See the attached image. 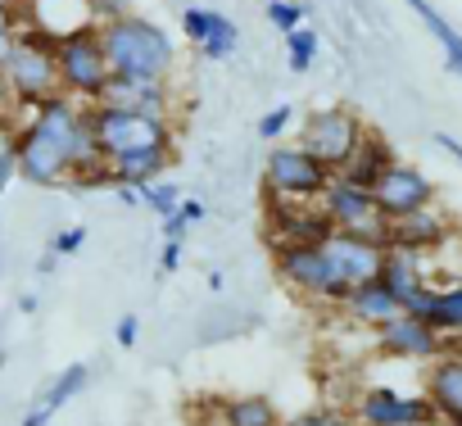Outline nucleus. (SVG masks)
Here are the masks:
<instances>
[{"mask_svg": "<svg viewBox=\"0 0 462 426\" xmlns=\"http://www.w3.org/2000/svg\"><path fill=\"white\" fill-rule=\"evenodd\" d=\"M14 159H19V177L37 186H60L69 177L114 181L91 132V109L73 105V96H51L46 105L32 109V123L14 136Z\"/></svg>", "mask_w": 462, "mask_h": 426, "instance_id": "nucleus-1", "label": "nucleus"}, {"mask_svg": "<svg viewBox=\"0 0 462 426\" xmlns=\"http://www.w3.org/2000/svg\"><path fill=\"white\" fill-rule=\"evenodd\" d=\"M96 32H100V46H105L114 78H141V82H168L172 78L177 46L159 23L123 14V19L96 23Z\"/></svg>", "mask_w": 462, "mask_h": 426, "instance_id": "nucleus-2", "label": "nucleus"}, {"mask_svg": "<svg viewBox=\"0 0 462 426\" xmlns=\"http://www.w3.org/2000/svg\"><path fill=\"white\" fill-rule=\"evenodd\" d=\"M0 82H5V91L19 100V105H46L51 96H64L60 87V60H55V42L37 28H19V46L5 64V73H0Z\"/></svg>", "mask_w": 462, "mask_h": 426, "instance_id": "nucleus-3", "label": "nucleus"}, {"mask_svg": "<svg viewBox=\"0 0 462 426\" xmlns=\"http://www.w3.org/2000/svg\"><path fill=\"white\" fill-rule=\"evenodd\" d=\"M91 132H96V145H100L105 163H114L123 154H141V150H177L172 118H150V114L91 105Z\"/></svg>", "mask_w": 462, "mask_h": 426, "instance_id": "nucleus-4", "label": "nucleus"}, {"mask_svg": "<svg viewBox=\"0 0 462 426\" xmlns=\"http://www.w3.org/2000/svg\"><path fill=\"white\" fill-rule=\"evenodd\" d=\"M273 268H277V282L304 300H318V304H331L340 309L349 286L345 277L331 268V259L322 255V245H286V250H273Z\"/></svg>", "mask_w": 462, "mask_h": 426, "instance_id": "nucleus-5", "label": "nucleus"}, {"mask_svg": "<svg viewBox=\"0 0 462 426\" xmlns=\"http://www.w3.org/2000/svg\"><path fill=\"white\" fill-rule=\"evenodd\" d=\"M55 60H60V87H64V96L100 105V96H105V87L114 78L109 73V60H105V46H100V32L87 28V32L60 37L55 42Z\"/></svg>", "mask_w": 462, "mask_h": 426, "instance_id": "nucleus-6", "label": "nucleus"}, {"mask_svg": "<svg viewBox=\"0 0 462 426\" xmlns=\"http://www.w3.org/2000/svg\"><path fill=\"white\" fill-rule=\"evenodd\" d=\"M331 168L318 163L304 145H277L268 154V168H263V190L273 199H291V204H313L322 199V190L331 186Z\"/></svg>", "mask_w": 462, "mask_h": 426, "instance_id": "nucleus-7", "label": "nucleus"}, {"mask_svg": "<svg viewBox=\"0 0 462 426\" xmlns=\"http://www.w3.org/2000/svg\"><path fill=\"white\" fill-rule=\"evenodd\" d=\"M354 426H444L426 390L403 394L394 385H363L349 403Z\"/></svg>", "mask_w": 462, "mask_h": 426, "instance_id": "nucleus-8", "label": "nucleus"}, {"mask_svg": "<svg viewBox=\"0 0 462 426\" xmlns=\"http://www.w3.org/2000/svg\"><path fill=\"white\" fill-rule=\"evenodd\" d=\"M363 136H367V127L349 114V109H313L309 118H304V127H300V145L318 159V163H327L331 172H340L354 154H358V145H363Z\"/></svg>", "mask_w": 462, "mask_h": 426, "instance_id": "nucleus-9", "label": "nucleus"}, {"mask_svg": "<svg viewBox=\"0 0 462 426\" xmlns=\"http://www.w3.org/2000/svg\"><path fill=\"white\" fill-rule=\"evenodd\" d=\"M322 213L331 218L336 232H354L367 241H390V218L376 208V195L363 186H349L345 177H331V186L322 190Z\"/></svg>", "mask_w": 462, "mask_h": 426, "instance_id": "nucleus-10", "label": "nucleus"}, {"mask_svg": "<svg viewBox=\"0 0 462 426\" xmlns=\"http://www.w3.org/2000/svg\"><path fill=\"white\" fill-rule=\"evenodd\" d=\"M376 336V349L385 358H399V363H435L439 354H448L453 345L426 322V318H412V313H394L385 327L372 331Z\"/></svg>", "mask_w": 462, "mask_h": 426, "instance_id": "nucleus-11", "label": "nucleus"}, {"mask_svg": "<svg viewBox=\"0 0 462 426\" xmlns=\"http://www.w3.org/2000/svg\"><path fill=\"white\" fill-rule=\"evenodd\" d=\"M372 195H376V208L394 223V218H408V213H417V208L435 204V181H430L421 168H412V163H399V159H394V163L385 168V177L372 186Z\"/></svg>", "mask_w": 462, "mask_h": 426, "instance_id": "nucleus-12", "label": "nucleus"}, {"mask_svg": "<svg viewBox=\"0 0 462 426\" xmlns=\"http://www.w3.org/2000/svg\"><path fill=\"white\" fill-rule=\"evenodd\" d=\"M385 245L390 241H367V236H354V232H331L322 241V255L331 259V268L345 277V286H367L381 277V264H385Z\"/></svg>", "mask_w": 462, "mask_h": 426, "instance_id": "nucleus-13", "label": "nucleus"}, {"mask_svg": "<svg viewBox=\"0 0 462 426\" xmlns=\"http://www.w3.org/2000/svg\"><path fill=\"white\" fill-rule=\"evenodd\" d=\"M273 250H286V245H322L336 227L322 213V204H291V199H273Z\"/></svg>", "mask_w": 462, "mask_h": 426, "instance_id": "nucleus-14", "label": "nucleus"}, {"mask_svg": "<svg viewBox=\"0 0 462 426\" xmlns=\"http://www.w3.org/2000/svg\"><path fill=\"white\" fill-rule=\"evenodd\" d=\"M105 109H127V114H150V118H172V91L168 82H141V78H109Z\"/></svg>", "mask_w": 462, "mask_h": 426, "instance_id": "nucleus-15", "label": "nucleus"}, {"mask_svg": "<svg viewBox=\"0 0 462 426\" xmlns=\"http://www.w3.org/2000/svg\"><path fill=\"white\" fill-rule=\"evenodd\" d=\"M421 390L435 403L439 421H457L462 417V349H448L435 363H426V385Z\"/></svg>", "mask_w": 462, "mask_h": 426, "instance_id": "nucleus-16", "label": "nucleus"}, {"mask_svg": "<svg viewBox=\"0 0 462 426\" xmlns=\"http://www.w3.org/2000/svg\"><path fill=\"white\" fill-rule=\"evenodd\" d=\"M381 282L390 286V295L399 300V309L421 291L430 286V264H426V250H408V245H385V264H381Z\"/></svg>", "mask_w": 462, "mask_h": 426, "instance_id": "nucleus-17", "label": "nucleus"}, {"mask_svg": "<svg viewBox=\"0 0 462 426\" xmlns=\"http://www.w3.org/2000/svg\"><path fill=\"white\" fill-rule=\"evenodd\" d=\"M448 218L435 208V204H426V208H417V213H408V218H394L390 223V245H408V250H444V241H448Z\"/></svg>", "mask_w": 462, "mask_h": 426, "instance_id": "nucleus-18", "label": "nucleus"}, {"mask_svg": "<svg viewBox=\"0 0 462 426\" xmlns=\"http://www.w3.org/2000/svg\"><path fill=\"white\" fill-rule=\"evenodd\" d=\"M340 313H345L354 327H363V331H376V327H385V322H390L394 313H403V309H399V300L390 295V286L376 277V282H367V286H354V291L345 295Z\"/></svg>", "mask_w": 462, "mask_h": 426, "instance_id": "nucleus-19", "label": "nucleus"}, {"mask_svg": "<svg viewBox=\"0 0 462 426\" xmlns=\"http://www.w3.org/2000/svg\"><path fill=\"white\" fill-rule=\"evenodd\" d=\"M177 163V150H141V154H123L109 163V177L114 186H150V181H163L168 168Z\"/></svg>", "mask_w": 462, "mask_h": 426, "instance_id": "nucleus-20", "label": "nucleus"}, {"mask_svg": "<svg viewBox=\"0 0 462 426\" xmlns=\"http://www.w3.org/2000/svg\"><path fill=\"white\" fill-rule=\"evenodd\" d=\"M390 163H394L390 145H385L376 132H367V136H363V145H358V154H354V159H349V163H345L336 177H345L349 186H363V190H372V186L385 177V168H390Z\"/></svg>", "mask_w": 462, "mask_h": 426, "instance_id": "nucleus-21", "label": "nucleus"}, {"mask_svg": "<svg viewBox=\"0 0 462 426\" xmlns=\"http://www.w3.org/2000/svg\"><path fill=\"white\" fill-rule=\"evenodd\" d=\"M217 421L222 426H282L286 417L277 412L268 394H236V399L217 403Z\"/></svg>", "mask_w": 462, "mask_h": 426, "instance_id": "nucleus-22", "label": "nucleus"}, {"mask_svg": "<svg viewBox=\"0 0 462 426\" xmlns=\"http://www.w3.org/2000/svg\"><path fill=\"white\" fill-rule=\"evenodd\" d=\"M426 322H430L448 345L462 340V277L435 291V304H430V318H426Z\"/></svg>", "mask_w": 462, "mask_h": 426, "instance_id": "nucleus-23", "label": "nucleus"}, {"mask_svg": "<svg viewBox=\"0 0 462 426\" xmlns=\"http://www.w3.org/2000/svg\"><path fill=\"white\" fill-rule=\"evenodd\" d=\"M408 5H412V14L430 28V37L444 46V60H448V69L462 78V37L453 32V23L444 19V14H435V5H430V0H408Z\"/></svg>", "mask_w": 462, "mask_h": 426, "instance_id": "nucleus-24", "label": "nucleus"}, {"mask_svg": "<svg viewBox=\"0 0 462 426\" xmlns=\"http://www.w3.org/2000/svg\"><path fill=\"white\" fill-rule=\"evenodd\" d=\"M236 42H241V28L231 23V19H222V14H213V32L204 37L199 55H204V60H226L231 51H236Z\"/></svg>", "mask_w": 462, "mask_h": 426, "instance_id": "nucleus-25", "label": "nucleus"}, {"mask_svg": "<svg viewBox=\"0 0 462 426\" xmlns=\"http://www.w3.org/2000/svg\"><path fill=\"white\" fill-rule=\"evenodd\" d=\"M286 60H291L295 73H309L313 60H318V32H313V28H295V32H286Z\"/></svg>", "mask_w": 462, "mask_h": 426, "instance_id": "nucleus-26", "label": "nucleus"}, {"mask_svg": "<svg viewBox=\"0 0 462 426\" xmlns=\"http://www.w3.org/2000/svg\"><path fill=\"white\" fill-rule=\"evenodd\" d=\"M199 223H204V204H199V199H181L168 218H163V236H168V241H186V232L199 227Z\"/></svg>", "mask_w": 462, "mask_h": 426, "instance_id": "nucleus-27", "label": "nucleus"}, {"mask_svg": "<svg viewBox=\"0 0 462 426\" xmlns=\"http://www.w3.org/2000/svg\"><path fill=\"white\" fill-rule=\"evenodd\" d=\"M141 204H145L150 213H159V218H168V213L181 204V195H177L172 181H150V186H141Z\"/></svg>", "mask_w": 462, "mask_h": 426, "instance_id": "nucleus-28", "label": "nucleus"}, {"mask_svg": "<svg viewBox=\"0 0 462 426\" xmlns=\"http://www.w3.org/2000/svg\"><path fill=\"white\" fill-rule=\"evenodd\" d=\"M282 426H354V417H349V408H309V412L286 417Z\"/></svg>", "mask_w": 462, "mask_h": 426, "instance_id": "nucleus-29", "label": "nucleus"}, {"mask_svg": "<svg viewBox=\"0 0 462 426\" xmlns=\"http://www.w3.org/2000/svg\"><path fill=\"white\" fill-rule=\"evenodd\" d=\"M268 23L277 32H295V28H304V5L300 0H268Z\"/></svg>", "mask_w": 462, "mask_h": 426, "instance_id": "nucleus-30", "label": "nucleus"}, {"mask_svg": "<svg viewBox=\"0 0 462 426\" xmlns=\"http://www.w3.org/2000/svg\"><path fill=\"white\" fill-rule=\"evenodd\" d=\"M291 123H295V105H277V109H268V114L259 118V136H263V141H282Z\"/></svg>", "mask_w": 462, "mask_h": 426, "instance_id": "nucleus-31", "label": "nucleus"}, {"mask_svg": "<svg viewBox=\"0 0 462 426\" xmlns=\"http://www.w3.org/2000/svg\"><path fill=\"white\" fill-rule=\"evenodd\" d=\"M213 14H217V10H181V32H186V42L204 46V37L213 32Z\"/></svg>", "mask_w": 462, "mask_h": 426, "instance_id": "nucleus-32", "label": "nucleus"}, {"mask_svg": "<svg viewBox=\"0 0 462 426\" xmlns=\"http://www.w3.org/2000/svg\"><path fill=\"white\" fill-rule=\"evenodd\" d=\"M82 381H87V367H82V363H78V367H69V372L60 376V385L51 390V399L42 403V412L51 417V412H55V408H60V403H64V399H69V394H73V390H78Z\"/></svg>", "mask_w": 462, "mask_h": 426, "instance_id": "nucleus-33", "label": "nucleus"}, {"mask_svg": "<svg viewBox=\"0 0 462 426\" xmlns=\"http://www.w3.org/2000/svg\"><path fill=\"white\" fill-rule=\"evenodd\" d=\"M82 245H87V227H64V232L51 241V255H60V259H64V255H78Z\"/></svg>", "mask_w": 462, "mask_h": 426, "instance_id": "nucleus-34", "label": "nucleus"}, {"mask_svg": "<svg viewBox=\"0 0 462 426\" xmlns=\"http://www.w3.org/2000/svg\"><path fill=\"white\" fill-rule=\"evenodd\" d=\"M136 336H141V318H136V313L118 318V331H114V340H118L123 349H132V345H136Z\"/></svg>", "mask_w": 462, "mask_h": 426, "instance_id": "nucleus-35", "label": "nucleus"}, {"mask_svg": "<svg viewBox=\"0 0 462 426\" xmlns=\"http://www.w3.org/2000/svg\"><path fill=\"white\" fill-rule=\"evenodd\" d=\"M181 250H186L181 241H168L163 255H159V268H163V273H177V268H181Z\"/></svg>", "mask_w": 462, "mask_h": 426, "instance_id": "nucleus-36", "label": "nucleus"}, {"mask_svg": "<svg viewBox=\"0 0 462 426\" xmlns=\"http://www.w3.org/2000/svg\"><path fill=\"white\" fill-rule=\"evenodd\" d=\"M19 168V159H14V150H5V154H0V186H5L10 181V172Z\"/></svg>", "mask_w": 462, "mask_h": 426, "instance_id": "nucleus-37", "label": "nucleus"}, {"mask_svg": "<svg viewBox=\"0 0 462 426\" xmlns=\"http://www.w3.org/2000/svg\"><path fill=\"white\" fill-rule=\"evenodd\" d=\"M10 28H19L14 23V5H10V0H0V32H10Z\"/></svg>", "mask_w": 462, "mask_h": 426, "instance_id": "nucleus-38", "label": "nucleus"}, {"mask_svg": "<svg viewBox=\"0 0 462 426\" xmlns=\"http://www.w3.org/2000/svg\"><path fill=\"white\" fill-rule=\"evenodd\" d=\"M435 141H439V150H448V154H453V159H457V163H462V145H457V141H453V136H444V132H439V136H435Z\"/></svg>", "mask_w": 462, "mask_h": 426, "instance_id": "nucleus-39", "label": "nucleus"}, {"mask_svg": "<svg viewBox=\"0 0 462 426\" xmlns=\"http://www.w3.org/2000/svg\"><path fill=\"white\" fill-rule=\"evenodd\" d=\"M46 421H51V417H46V412H42V408H37V412H32V417H28V421H23V426H46Z\"/></svg>", "mask_w": 462, "mask_h": 426, "instance_id": "nucleus-40", "label": "nucleus"}, {"mask_svg": "<svg viewBox=\"0 0 462 426\" xmlns=\"http://www.w3.org/2000/svg\"><path fill=\"white\" fill-rule=\"evenodd\" d=\"M453 349H462V340H457V345H453Z\"/></svg>", "mask_w": 462, "mask_h": 426, "instance_id": "nucleus-41", "label": "nucleus"}, {"mask_svg": "<svg viewBox=\"0 0 462 426\" xmlns=\"http://www.w3.org/2000/svg\"><path fill=\"white\" fill-rule=\"evenodd\" d=\"M213 426H222V421H213Z\"/></svg>", "mask_w": 462, "mask_h": 426, "instance_id": "nucleus-42", "label": "nucleus"}]
</instances>
